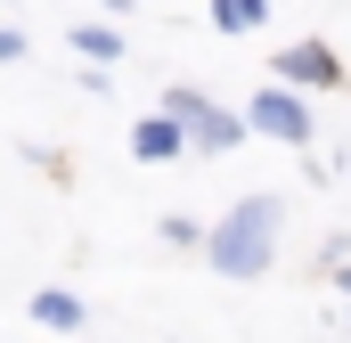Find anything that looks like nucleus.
<instances>
[{
    "label": "nucleus",
    "mask_w": 351,
    "mask_h": 343,
    "mask_svg": "<svg viewBox=\"0 0 351 343\" xmlns=\"http://www.w3.org/2000/svg\"><path fill=\"white\" fill-rule=\"evenodd\" d=\"M278 237H286V196H278V188H254V196H237V204L213 221L204 261H213L221 278L254 286V278H269V261H278Z\"/></svg>",
    "instance_id": "1"
},
{
    "label": "nucleus",
    "mask_w": 351,
    "mask_h": 343,
    "mask_svg": "<svg viewBox=\"0 0 351 343\" xmlns=\"http://www.w3.org/2000/svg\"><path fill=\"white\" fill-rule=\"evenodd\" d=\"M164 115H180V123H188V139H196V147H221V156H229V147L254 131L245 115H229L221 98H204V90H188V82L164 90Z\"/></svg>",
    "instance_id": "2"
},
{
    "label": "nucleus",
    "mask_w": 351,
    "mask_h": 343,
    "mask_svg": "<svg viewBox=\"0 0 351 343\" xmlns=\"http://www.w3.org/2000/svg\"><path fill=\"white\" fill-rule=\"evenodd\" d=\"M245 123L262 131V139H286V147H311L319 139V123H311V106H302V90H254V106H245Z\"/></svg>",
    "instance_id": "3"
},
{
    "label": "nucleus",
    "mask_w": 351,
    "mask_h": 343,
    "mask_svg": "<svg viewBox=\"0 0 351 343\" xmlns=\"http://www.w3.org/2000/svg\"><path fill=\"white\" fill-rule=\"evenodd\" d=\"M343 82V58L327 41H286L278 49V90H335Z\"/></svg>",
    "instance_id": "4"
},
{
    "label": "nucleus",
    "mask_w": 351,
    "mask_h": 343,
    "mask_svg": "<svg viewBox=\"0 0 351 343\" xmlns=\"http://www.w3.org/2000/svg\"><path fill=\"white\" fill-rule=\"evenodd\" d=\"M180 147H196V139H188V123L164 115V106H156L147 123H131V156H139V164H172Z\"/></svg>",
    "instance_id": "5"
},
{
    "label": "nucleus",
    "mask_w": 351,
    "mask_h": 343,
    "mask_svg": "<svg viewBox=\"0 0 351 343\" xmlns=\"http://www.w3.org/2000/svg\"><path fill=\"white\" fill-rule=\"evenodd\" d=\"M25 311H33V319H41V327H49V335H82V327H90V311H82V294H66V286H41V294H33V303H25Z\"/></svg>",
    "instance_id": "6"
},
{
    "label": "nucleus",
    "mask_w": 351,
    "mask_h": 343,
    "mask_svg": "<svg viewBox=\"0 0 351 343\" xmlns=\"http://www.w3.org/2000/svg\"><path fill=\"white\" fill-rule=\"evenodd\" d=\"M213 33H262V0H213Z\"/></svg>",
    "instance_id": "7"
},
{
    "label": "nucleus",
    "mask_w": 351,
    "mask_h": 343,
    "mask_svg": "<svg viewBox=\"0 0 351 343\" xmlns=\"http://www.w3.org/2000/svg\"><path fill=\"white\" fill-rule=\"evenodd\" d=\"M74 49H82V58H98V66H114V58H123L114 25H74Z\"/></svg>",
    "instance_id": "8"
},
{
    "label": "nucleus",
    "mask_w": 351,
    "mask_h": 343,
    "mask_svg": "<svg viewBox=\"0 0 351 343\" xmlns=\"http://www.w3.org/2000/svg\"><path fill=\"white\" fill-rule=\"evenodd\" d=\"M164 237H172V246H213V229H196L188 213H172V221H164Z\"/></svg>",
    "instance_id": "9"
},
{
    "label": "nucleus",
    "mask_w": 351,
    "mask_h": 343,
    "mask_svg": "<svg viewBox=\"0 0 351 343\" xmlns=\"http://www.w3.org/2000/svg\"><path fill=\"white\" fill-rule=\"evenodd\" d=\"M16 58H25V33H8V25H0V66H16Z\"/></svg>",
    "instance_id": "10"
},
{
    "label": "nucleus",
    "mask_w": 351,
    "mask_h": 343,
    "mask_svg": "<svg viewBox=\"0 0 351 343\" xmlns=\"http://www.w3.org/2000/svg\"><path fill=\"white\" fill-rule=\"evenodd\" d=\"M335 278H343V286H351V261H343V270H335Z\"/></svg>",
    "instance_id": "11"
}]
</instances>
